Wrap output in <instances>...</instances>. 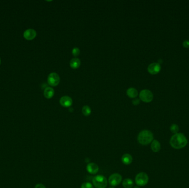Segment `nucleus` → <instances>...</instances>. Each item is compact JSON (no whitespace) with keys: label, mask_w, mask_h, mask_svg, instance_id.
I'll return each mask as SVG.
<instances>
[{"label":"nucleus","mask_w":189,"mask_h":188,"mask_svg":"<svg viewBox=\"0 0 189 188\" xmlns=\"http://www.w3.org/2000/svg\"><path fill=\"white\" fill-rule=\"evenodd\" d=\"M170 145L173 148L180 150L187 145L188 141L183 133H177L173 135L170 140Z\"/></svg>","instance_id":"nucleus-1"},{"label":"nucleus","mask_w":189,"mask_h":188,"mask_svg":"<svg viewBox=\"0 0 189 188\" xmlns=\"http://www.w3.org/2000/svg\"><path fill=\"white\" fill-rule=\"evenodd\" d=\"M154 139L153 134L150 130H144L141 131L137 137L138 142L142 145H147L151 143Z\"/></svg>","instance_id":"nucleus-2"},{"label":"nucleus","mask_w":189,"mask_h":188,"mask_svg":"<svg viewBox=\"0 0 189 188\" xmlns=\"http://www.w3.org/2000/svg\"><path fill=\"white\" fill-rule=\"evenodd\" d=\"M92 183L96 188H106L107 186L108 181L105 176L97 175L93 178Z\"/></svg>","instance_id":"nucleus-3"},{"label":"nucleus","mask_w":189,"mask_h":188,"mask_svg":"<svg viewBox=\"0 0 189 188\" xmlns=\"http://www.w3.org/2000/svg\"><path fill=\"white\" fill-rule=\"evenodd\" d=\"M149 182V177L144 172H141L137 174L135 178V182L139 187L146 185Z\"/></svg>","instance_id":"nucleus-4"},{"label":"nucleus","mask_w":189,"mask_h":188,"mask_svg":"<svg viewBox=\"0 0 189 188\" xmlns=\"http://www.w3.org/2000/svg\"><path fill=\"white\" fill-rule=\"evenodd\" d=\"M139 98L141 101H142L144 102H151L153 99V94L149 90L144 89L140 92Z\"/></svg>","instance_id":"nucleus-5"},{"label":"nucleus","mask_w":189,"mask_h":188,"mask_svg":"<svg viewBox=\"0 0 189 188\" xmlns=\"http://www.w3.org/2000/svg\"><path fill=\"white\" fill-rule=\"evenodd\" d=\"M122 180V177L119 173H114L108 178V183L112 186L116 187L119 185Z\"/></svg>","instance_id":"nucleus-6"},{"label":"nucleus","mask_w":189,"mask_h":188,"mask_svg":"<svg viewBox=\"0 0 189 188\" xmlns=\"http://www.w3.org/2000/svg\"><path fill=\"white\" fill-rule=\"evenodd\" d=\"M60 81L59 76L56 73L53 72L49 74L48 77V83L49 85L53 87L58 86L59 84Z\"/></svg>","instance_id":"nucleus-7"},{"label":"nucleus","mask_w":189,"mask_h":188,"mask_svg":"<svg viewBox=\"0 0 189 188\" xmlns=\"http://www.w3.org/2000/svg\"><path fill=\"white\" fill-rule=\"evenodd\" d=\"M161 70L160 65L159 63H152L148 67V71L151 75H157Z\"/></svg>","instance_id":"nucleus-8"},{"label":"nucleus","mask_w":189,"mask_h":188,"mask_svg":"<svg viewBox=\"0 0 189 188\" xmlns=\"http://www.w3.org/2000/svg\"><path fill=\"white\" fill-rule=\"evenodd\" d=\"M37 35V33L34 29H28L23 33L24 38L28 40H32L33 39L36 38Z\"/></svg>","instance_id":"nucleus-9"},{"label":"nucleus","mask_w":189,"mask_h":188,"mask_svg":"<svg viewBox=\"0 0 189 188\" xmlns=\"http://www.w3.org/2000/svg\"><path fill=\"white\" fill-rule=\"evenodd\" d=\"M60 104L64 107H70L73 104V100L69 96H63L60 99Z\"/></svg>","instance_id":"nucleus-10"},{"label":"nucleus","mask_w":189,"mask_h":188,"mask_svg":"<svg viewBox=\"0 0 189 188\" xmlns=\"http://www.w3.org/2000/svg\"><path fill=\"white\" fill-rule=\"evenodd\" d=\"M86 169L90 174H96L99 171V167L95 163H90L87 164Z\"/></svg>","instance_id":"nucleus-11"},{"label":"nucleus","mask_w":189,"mask_h":188,"mask_svg":"<svg viewBox=\"0 0 189 188\" xmlns=\"http://www.w3.org/2000/svg\"><path fill=\"white\" fill-rule=\"evenodd\" d=\"M121 161L124 164L128 166L132 163V162L133 161V158L130 154L126 153L122 157Z\"/></svg>","instance_id":"nucleus-12"},{"label":"nucleus","mask_w":189,"mask_h":188,"mask_svg":"<svg viewBox=\"0 0 189 188\" xmlns=\"http://www.w3.org/2000/svg\"><path fill=\"white\" fill-rule=\"evenodd\" d=\"M151 149L155 153H157L160 151L161 149V145L158 140H153L151 142Z\"/></svg>","instance_id":"nucleus-13"},{"label":"nucleus","mask_w":189,"mask_h":188,"mask_svg":"<svg viewBox=\"0 0 189 188\" xmlns=\"http://www.w3.org/2000/svg\"><path fill=\"white\" fill-rule=\"evenodd\" d=\"M44 95L47 99H50L54 96V90L52 87H47L44 89Z\"/></svg>","instance_id":"nucleus-14"},{"label":"nucleus","mask_w":189,"mask_h":188,"mask_svg":"<svg viewBox=\"0 0 189 188\" xmlns=\"http://www.w3.org/2000/svg\"><path fill=\"white\" fill-rule=\"evenodd\" d=\"M81 65V61L78 58H73L71 60L70 62V67L73 69H78Z\"/></svg>","instance_id":"nucleus-15"},{"label":"nucleus","mask_w":189,"mask_h":188,"mask_svg":"<svg viewBox=\"0 0 189 188\" xmlns=\"http://www.w3.org/2000/svg\"><path fill=\"white\" fill-rule=\"evenodd\" d=\"M122 185L124 188H132L133 187L134 182L132 179L130 178H126L123 180Z\"/></svg>","instance_id":"nucleus-16"},{"label":"nucleus","mask_w":189,"mask_h":188,"mask_svg":"<svg viewBox=\"0 0 189 188\" xmlns=\"http://www.w3.org/2000/svg\"><path fill=\"white\" fill-rule=\"evenodd\" d=\"M127 94L128 97L135 98L138 96V91L135 88H130L127 91Z\"/></svg>","instance_id":"nucleus-17"},{"label":"nucleus","mask_w":189,"mask_h":188,"mask_svg":"<svg viewBox=\"0 0 189 188\" xmlns=\"http://www.w3.org/2000/svg\"><path fill=\"white\" fill-rule=\"evenodd\" d=\"M82 112L85 116L88 117L91 113V109L88 105H84L82 109Z\"/></svg>","instance_id":"nucleus-18"},{"label":"nucleus","mask_w":189,"mask_h":188,"mask_svg":"<svg viewBox=\"0 0 189 188\" xmlns=\"http://www.w3.org/2000/svg\"><path fill=\"white\" fill-rule=\"evenodd\" d=\"M170 131L173 133L174 134H177L178 133L179 130V128L178 125L175 124H173L170 126Z\"/></svg>","instance_id":"nucleus-19"},{"label":"nucleus","mask_w":189,"mask_h":188,"mask_svg":"<svg viewBox=\"0 0 189 188\" xmlns=\"http://www.w3.org/2000/svg\"><path fill=\"white\" fill-rule=\"evenodd\" d=\"M81 188H93L91 183L89 182H85L81 185Z\"/></svg>","instance_id":"nucleus-20"},{"label":"nucleus","mask_w":189,"mask_h":188,"mask_svg":"<svg viewBox=\"0 0 189 188\" xmlns=\"http://www.w3.org/2000/svg\"><path fill=\"white\" fill-rule=\"evenodd\" d=\"M80 49L78 48H74L72 50V54L75 57L78 56L80 54Z\"/></svg>","instance_id":"nucleus-21"},{"label":"nucleus","mask_w":189,"mask_h":188,"mask_svg":"<svg viewBox=\"0 0 189 188\" xmlns=\"http://www.w3.org/2000/svg\"><path fill=\"white\" fill-rule=\"evenodd\" d=\"M183 46L185 48L189 49V40H185L183 43Z\"/></svg>","instance_id":"nucleus-22"},{"label":"nucleus","mask_w":189,"mask_h":188,"mask_svg":"<svg viewBox=\"0 0 189 188\" xmlns=\"http://www.w3.org/2000/svg\"><path fill=\"white\" fill-rule=\"evenodd\" d=\"M132 103L133 105H137L138 104H139L140 103V100L139 99H135V100H133L132 101Z\"/></svg>","instance_id":"nucleus-23"},{"label":"nucleus","mask_w":189,"mask_h":188,"mask_svg":"<svg viewBox=\"0 0 189 188\" xmlns=\"http://www.w3.org/2000/svg\"><path fill=\"white\" fill-rule=\"evenodd\" d=\"M35 188H46L42 184H38L35 186Z\"/></svg>","instance_id":"nucleus-24"},{"label":"nucleus","mask_w":189,"mask_h":188,"mask_svg":"<svg viewBox=\"0 0 189 188\" xmlns=\"http://www.w3.org/2000/svg\"><path fill=\"white\" fill-rule=\"evenodd\" d=\"M133 188H140L139 187H138V186H136V187H133Z\"/></svg>","instance_id":"nucleus-25"},{"label":"nucleus","mask_w":189,"mask_h":188,"mask_svg":"<svg viewBox=\"0 0 189 188\" xmlns=\"http://www.w3.org/2000/svg\"><path fill=\"white\" fill-rule=\"evenodd\" d=\"M1 58H0V65H1Z\"/></svg>","instance_id":"nucleus-26"},{"label":"nucleus","mask_w":189,"mask_h":188,"mask_svg":"<svg viewBox=\"0 0 189 188\" xmlns=\"http://www.w3.org/2000/svg\"><path fill=\"white\" fill-rule=\"evenodd\" d=\"M114 188V187H110V188Z\"/></svg>","instance_id":"nucleus-27"}]
</instances>
